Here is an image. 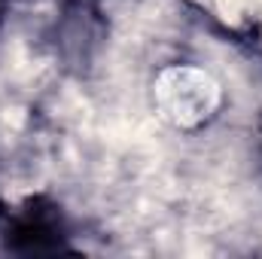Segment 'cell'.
<instances>
[{
	"mask_svg": "<svg viewBox=\"0 0 262 259\" xmlns=\"http://www.w3.org/2000/svg\"><path fill=\"white\" fill-rule=\"evenodd\" d=\"M6 247L15 250V253H58V250H67L64 223H61L58 207L43 195L28 198L25 207L15 217H9Z\"/></svg>",
	"mask_w": 262,
	"mask_h": 259,
	"instance_id": "obj_1",
	"label": "cell"
}]
</instances>
